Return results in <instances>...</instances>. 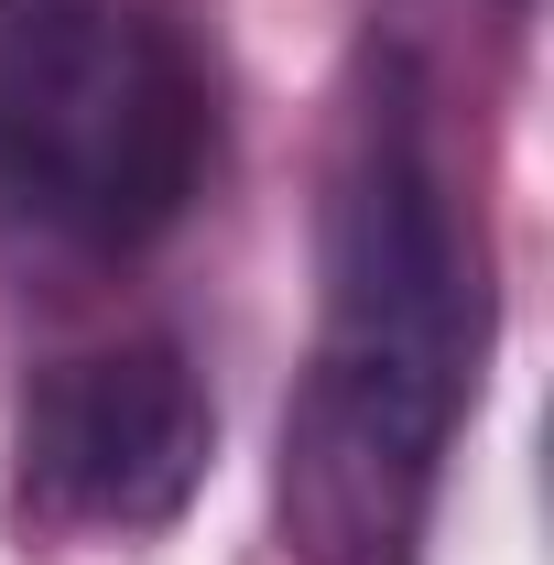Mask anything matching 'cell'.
Segmentation results:
<instances>
[{
    "instance_id": "3957f363",
    "label": "cell",
    "mask_w": 554,
    "mask_h": 565,
    "mask_svg": "<svg viewBox=\"0 0 554 565\" xmlns=\"http://www.w3.org/2000/svg\"><path fill=\"white\" fill-rule=\"evenodd\" d=\"M207 468L217 403L174 338H109V349L44 359L11 414V522L55 544H141L185 522Z\"/></svg>"
},
{
    "instance_id": "7a4b0ae2",
    "label": "cell",
    "mask_w": 554,
    "mask_h": 565,
    "mask_svg": "<svg viewBox=\"0 0 554 565\" xmlns=\"http://www.w3.org/2000/svg\"><path fill=\"white\" fill-rule=\"evenodd\" d=\"M217 163V87L163 0H0V228L152 250Z\"/></svg>"
},
{
    "instance_id": "6da1fadb",
    "label": "cell",
    "mask_w": 554,
    "mask_h": 565,
    "mask_svg": "<svg viewBox=\"0 0 554 565\" xmlns=\"http://www.w3.org/2000/svg\"><path fill=\"white\" fill-rule=\"evenodd\" d=\"M489 359V239L414 44H370L316 207V349L283 403V565H424Z\"/></svg>"
}]
</instances>
